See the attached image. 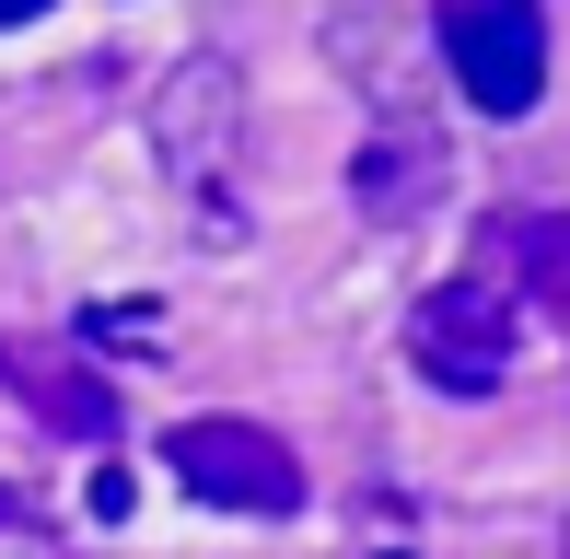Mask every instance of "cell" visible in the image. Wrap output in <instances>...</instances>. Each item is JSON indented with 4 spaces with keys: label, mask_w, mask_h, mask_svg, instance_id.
Instances as JSON below:
<instances>
[{
    "label": "cell",
    "mask_w": 570,
    "mask_h": 559,
    "mask_svg": "<svg viewBox=\"0 0 570 559\" xmlns=\"http://www.w3.org/2000/svg\"><path fill=\"white\" fill-rule=\"evenodd\" d=\"M151 140H164V175L187 187L198 234H233V151H245V82H233V59H187L164 82V106H151Z\"/></svg>",
    "instance_id": "1"
},
{
    "label": "cell",
    "mask_w": 570,
    "mask_h": 559,
    "mask_svg": "<svg viewBox=\"0 0 570 559\" xmlns=\"http://www.w3.org/2000/svg\"><path fill=\"white\" fill-rule=\"evenodd\" d=\"M512 350H524V315H512V280H489V268L431 280L420 315H407V362H420L443 396H501Z\"/></svg>",
    "instance_id": "2"
},
{
    "label": "cell",
    "mask_w": 570,
    "mask_h": 559,
    "mask_svg": "<svg viewBox=\"0 0 570 559\" xmlns=\"http://www.w3.org/2000/svg\"><path fill=\"white\" fill-rule=\"evenodd\" d=\"M443 70L478 117L548 106V12L535 0H443Z\"/></svg>",
    "instance_id": "3"
},
{
    "label": "cell",
    "mask_w": 570,
    "mask_h": 559,
    "mask_svg": "<svg viewBox=\"0 0 570 559\" xmlns=\"http://www.w3.org/2000/svg\"><path fill=\"white\" fill-rule=\"evenodd\" d=\"M164 467L198 501H222V513H303V454L279 431H256V420H175Z\"/></svg>",
    "instance_id": "4"
},
{
    "label": "cell",
    "mask_w": 570,
    "mask_h": 559,
    "mask_svg": "<svg viewBox=\"0 0 570 559\" xmlns=\"http://www.w3.org/2000/svg\"><path fill=\"white\" fill-rule=\"evenodd\" d=\"M443 129H431V117H384L373 140H361V164H350V198L373 222H420L431 198H443Z\"/></svg>",
    "instance_id": "5"
},
{
    "label": "cell",
    "mask_w": 570,
    "mask_h": 559,
    "mask_svg": "<svg viewBox=\"0 0 570 559\" xmlns=\"http://www.w3.org/2000/svg\"><path fill=\"white\" fill-rule=\"evenodd\" d=\"M512 268H524V292L548 303V315L570 326V210H548V222H512Z\"/></svg>",
    "instance_id": "6"
},
{
    "label": "cell",
    "mask_w": 570,
    "mask_h": 559,
    "mask_svg": "<svg viewBox=\"0 0 570 559\" xmlns=\"http://www.w3.org/2000/svg\"><path fill=\"white\" fill-rule=\"evenodd\" d=\"M36 12H47V0H0V23H36Z\"/></svg>",
    "instance_id": "7"
}]
</instances>
